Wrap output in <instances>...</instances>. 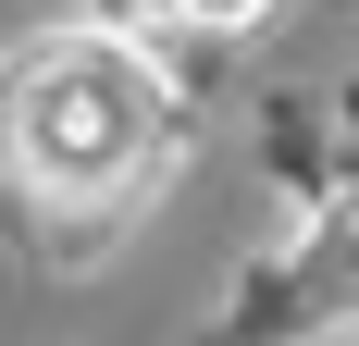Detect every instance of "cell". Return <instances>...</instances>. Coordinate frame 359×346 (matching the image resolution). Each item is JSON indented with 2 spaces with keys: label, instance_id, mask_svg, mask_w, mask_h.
<instances>
[{
  "label": "cell",
  "instance_id": "cell-1",
  "mask_svg": "<svg viewBox=\"0 0 359 346\" xmlns=\"http://www.w3.org/2000/svg\"><path fill=\"white\" fill-rule=\"evenodd\" d=\"M161 148H174V87L149 74V50H124L100 25L37 37L0 87V161L37 198H137Z\"/></svg>",
  "mask_w": 359,
  "mask_h": 346
},
{
  "label": "cell",
  "instance_id": "cell-2",
  "mask_svg": "<svg viewBox=\"0 0 359 346\" xmlns=\"http://www.w3.org/2000/svg\"><path fill=\"white\" fill-rule=\"evenodd\" d=\"M137 13H186V25H248L260 0H137Z\"/></svg>",
  "mask_w": 359,
  "mask_h": 346
}]
</instances>
